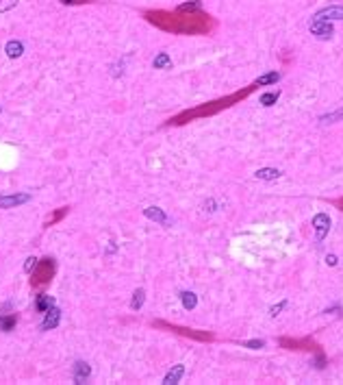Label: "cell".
Segmentation results:
<instances>
[{
	"instance_id": "cell-23",
	"label": "cell",
	"mask_w": 343,
	"mask_h": 385,
	"mask_svg": "<svg viewBox=\"0 0 343 385\" xmlns=\"http://www.w3.org/2000/svg\"><path fill=\"white\" fill-rule=\"evenodd\" d=\"M202 9V4L198 2V0H191V2H185V4H178L176 7V11H183V13H189V11H200Z\"/></svg>"
},
{
	"instance_id": "cell-24",
	"label": "cell",
	"mask_w": 343,
	"mask_h": 385,
	"mask_svg": "<svg viewBox=\"0 0 343 385\" xmlns=\"http://www.w3.org/2000/svg\"><path fill=\"white\" fill-rule=\"evenodd\" d=\"M337 120H343V107L337 109L335 113H328V115H321L319 122L321 124H330V122H337Z\"/></svg>"
},
{
	"instance_id": "cell-22",
	"label": "cell",
	"mask_w": 343,
	"mask_h": 385,
	"mask_svg": "<svg viewBox=\"0 0 343 385\" xmlns=\"http://www.w3.org/2000/svg\"><path fill=\"white\" fill-rule=\"evenodd\" d=\"M144 298H146V292L139 287V290L133 294V301H130V309H133V311L141 309V305H144Z\"/></svg>"
},
{
	"instance_id": "cell-9",
	"label": "cell",
	"mask_w": 343,
	"mask_h": 385,
	"mask_svg": "<svg viewBox=\"0 0 343 385\" xmlns=\"http://www.w3.org/2000/svg\"><path fill=\"white\" fill-rule=\"evenodd\" d=\"M59 322H61V311H59L57 307H50L46 313H44V320L39 324V329L42 331H50V329L59 327Z\"/></svg>"
},
{
	"instance_id": "cell-25",
	"label": "cell",
	"mask_w": 343,
	"mask_h": 385,
	"mask_svg": "<svg viewBox=\"0 0 343 385\" xmlns=\"http://www.w3.org/2000/svg\"><path fill=\"white\" fill-rule=\"evenodd\" d=\"M68 209H70V207H61V209H59V211H54V214H52V216H50L48 220H46V226H52V224H57L59 220H63V216L68 214Z\"/></svg>"
},
{
	"instance_id": "cell-11",
	"label": "cell",
	"mask_w": 343,
	"mask_h": 385,
	"mask_svg": "<svg viewBox=\"0 0 343 385\" xmlns=\"http://www.w3.org/2000/svg\"><path fill=\"white\" fill-rule=\"evenodd\" d=\"M315 18L321 20H343V7L339 4H330V7H324L315 13Z\"/></svg>"
},
{
	"instance_id": "cell-7",
	"label": "cell",
	"mask_w": 343,
	"mask_h": 385,
	"mask_svg": "<svg viewBox=\"0 0 343 385\" xmlns=\"http://www.w3.org/2000/svg\"><path fill=\"white\" fill-rule=\"evenodd\" d=\"M313 226H315V240L321 242L328 235V231H330V218L326 214H317L313 218Z\"/></svg>"
},
{
	"instance_id": "cell-14",
	"label": "cell",
	"mask_w": 343,
	"mask_h": 385,
	"mask_svg": "<svg viewBox=\"0 0 343 385\" xmlns=\"http://www.w3.org/2000/svg\"><path fill=\"white\" fill-rule=\"evenodd\" d=\"M183 374H185V366H183V363H178V366H174L168 374H165L163 383H165V385H174V383H178L180 379H183Z\"/></svg>"
},
{
	"instance_id": "cell-8",
	"label": "cell",
	"mask_w": 343,
	"mask_h": 385,
	"mask_svg": "<svg viewBox=\"0 0 343 385\" xmlns=\"http://www.w3.org/2000/svg\"><path fill=\"white\" fill-rule=\"evenodd\" d=\"M31 200V194H9V196H0V209H13L20 207L24 202Z\"/></svg>"
},
{
	"instance_id": "cell-12",
	"label": "cell",
	"mask_w": 343,
	"mask_h": 385,
	"mask_svg": "<svg viewBox=\"0 0 343 385\" xmlns=\"http://www.w3.org/2000/svg\"><path fill=\"white\" fill-rule=\"evenodd\" d=\"M144 216L150 218V220H154V222H159V224H163V226L170 224V218L165 216V211L159 209V207H148V209H144Z\"/></svg>"
},
{
	"instance_id": "cell-6",
	"label": "cell",
	"mask_w": 343,
	"mask_h": 385,
	"mask_svg": "<svg viewBox=\"0 0 343 385\" xmlns=\"http://www.w3.org/2000/svg\"><path fill=\"white\" fill-rule=\"evenodd\" d=\"M309 28H311V33L315 35V37H319V39H330L332 33H335V28H332L330 20H321V18H315V20H313Z\"/></svg>"
},
{
	"instance_id": "cell-4",
	"label": "cell",
	"mask_w": 343,
	"mask_h": 385,
	"mask_svg": "<svg viewBox=\"0 0 343 385\" xmlns=\"http://www.w3.org/2000/svg\"><path fill=\"white\" fill-rule=\"evenodd\" d=\"M31 275H33V278H31L33 285L44 287L46 283L52 281V276H54V259L52 257H44V259H39Z\"/></svg>"
},
{
	"instance_id": "cell-31",
	"label": "cell",
	"mask_w": 343,
	"mask_h": 385,
	"mask_svg": "<svg viewBox=\"0 0 343 385\" xmlns=\"http://www.w3.org/2000/svg\"><path fill=\"white\" fill-rule=\"evenodd\" d=\"M63 4H85V2H92V0H61Z\"/></svg>"
},
{
	"instance_id": "cell-28",
	"label": "cell",
	"mask_w": 343,
	"mask_h": 385,
	"mask_svg": "<svg viewBox=\"0 0 343 385\" xmlns=\"http://www.w3.org/2000/svg\"><path fill=\"white\" fill-rule=\"evenodd\" d=\"M18 4V0H0V13H7L9 9H13Z\"/></svg>"
},
{
	"instance_id": "cell-13",
	"label": "cell",
	"mask_w": 343,
	"mask_h": 385,
	"mask_svg": "<svg viewBox=\"0 0 343 385\" xmlns=\"http://www.w3.org/2000/svg\"><path fill=\"white\" fill-rule=\"evenodd\" d=\"M4 53H7L9 59H18L24 55V44L18 42V39H11V42L4 44Z\"/></svg>"
},
{
	"instance_id": "cell-32",
	"label": "cell",
	"mask_w": 343,
	"mask_h": 385,
	"mask_svg": "<svg viewBox=\"0 0 343 385\" xmlns=\"http://www.w3.org/2000/svg\"><path fill=\"white\" fill-rule=\"evenodd\" d=\"M326 263H328V266H337V257L335 255H328L326 257Z\"/></svg>"
},
{
	"instance_id": "cell-15",
	"label": "cell",
	"mask_w": 343,
	"mask_h": 385,
	"mask_svg": "<svg viewBox=\"0 0 343 385\" xmlns=\"http://www.w3.org/2000/svg\"><path fill=\"white\" fill-rule=\"evenodd\" d=\"M16 324H18L16 313H2L0 311V331H11Z\"/></svg>"
},
{
	"instance_id": "cell-30",
	"label": "cell",
	"mask_w": 343,
	"mask_h": 385,
	"mask_svg": "<svg viewBox=\"0 0 343 385\" xmlns=\"http://www.w3.org/2000/svg\"><path fill=\"white\" fill-rule=\"evenodd\" d=\"M285 307H287V302H285V301H282V302H278V305H274V307L270 309V316H274V318H276V316H278V313H280Z\"/></svg>"
},
{
	"instance_id": "cell-2",
	"label": "cell",
	"mask_w": 343,
	"mask_h": 385,
	"mask_svg": "<svg viewBox=\"0 0 343 385\" xmlns=\"http://www.w3.org/2000/svg\"><path fill=\"white\" fill-rule=\"evenodd\" d=\"M254 89H256V85L252 83V85H248V87L239 89V92L221 96V98L211 100V103L198 105V107H194V109H185V111H180L178 115L170 118L168 122H165V126H183V124L194 122V120H198V118H211V115H218L220 111H224V109L233 107V105H237V103H241V100H245L252 92H254Z\"/></svg>"
},
{
	"instance_id": "cell-33",
	"label": "cell",
	"mask_w": 343,
	"mask_h": 385,
	"mask_svg": "<svg viewBox=\"0 0 343 385\" xmlns=\"http://www.w3.org/2000/svg\"><path fill=\"white\" fill-rule=\"evenodd\" d=\"M332 205H335L337 209H341V211H343V198H335V200H332Z\"/></svg>"
},
{
	"instance_id": "cell-20",
	"label": "cell",
	"mask_w": 343,
	"mask_h": 385,
	"mask_svg": "<svg viewBox=\"0 0 343 385\" xmlns=\"http://www.w3.org/2000/svg\"><path fill=\"white\" fill-rule=\"evenodd\" d=\"M180 301H183L185 309H194L196 305H198V296H196L194 292H183L180 294Z\"/></svg>"
},
{
	"instance_id": "cell-10",
	"label": "cell",
	"mask_w": 343,
	"mask_h": 385,
	"mask_svg": "<svg viewBox=\"0 0 343 385\" xmlns=\"http://www.w3.org/2000/svg\"><path fill=\"white\" fill-rule=\"evenodd\" d=\"M89 377H92V368H89V363H85V361H76L72 366V379H74V383H87L89 381Z\"/></svg>"
},
{
	"instance_id": "cell-29",
	"label": "cell",
	"mask_w": 343,
	"mask_h": 385,
	"mask_svg": "<svg viewBox=\"0 0 343 385\" xmlns=\"http://www.w3.org/2000/svg\"><path fill=\"white\" fill-rule=\"evenodd\" d=\"M37 261L39 259H35V257H28L26 263H24V272H28V275H31V272L35 270V266H37Z\"/></svg>"
},
{
	"instance_id": "cell-5",
	"label": "cell",
	"mask_w": 343,
	"mask_h": 385,
	"mask_svg": "<svg viewBox=\"0 0 343 385\" xmlns=\"http://www.w3.org/2000/svg\"><path fill=\"white\" fill-rule=\"evenodd\" d=\"M280 348H287V351H304V353H317L321 351V346L315 342L313 337H280L278 339Z\"/></svg>"
},
{
	"instance_id": "cell-27",
	"label": "cell",
	"mask_w": 343,
	"mask_h": 385,
	"mask_svg": "<svg viewBox=\"0 0 343 385\" xmlns=\"http://www.w3.org/2000/svg\"><path fill=\"white\" fill-rule=\"evenodd\" d=\"M315 355H317V357H315V368L317 370L326 368V355H324V351H317Z\"/></svg>"
},
{
	"instance_id": "cell-26",
	"label": "cell",
	"mask_w": 343,
	"mask_h": 385,
	"mask_svg": "<svg viewBox=\"0 0 343 385\" xmlns=\"http://www.w3.org/2000/svg\"><path fill=\"white\" fill-rule=\"evenodd\" d=\"M244 348H252V351H256V348H263L265 342L263 339H250V342H239Z\"/></svg>"
},
{
	"instance_id": "cell-19",
	"label": "cell",
	"mask_w": 343,
	"mask_h": 385,
	"mask_svg": "<svg viewBox=\"0 0 343 385\" xmlns=\"http://www.w3.org/2000/svg\"><path fill=\"white\" fill-rule=\"evenodd\" d=\"M278 176H280V170H274V168L256 170V179H261V181H276Z\"/></svg>"
},
{
	"instance_id": "cell-1",
	"label": "cell",
	"mask_w": 343,
	"mask_h": 385,
	"mask_svg": "<svg viewBox=\"0 0 343 385\" xmlns=\"http://www.w3.org/2000/svg\"><path fill=\"white\" fill-rule=\"evenodd\" d=\"M144 18L150 24H154L161 31H168L174 35H209L215 28V18L209 16L206 11H165V9H156V11H146Z\"/></svg>"
},
{
	"instance_id": "cell-3",
	"label": "cell",
	"mask_w": 343,
	"mask_h": 385,
	"mask_svg": "<svg viewBox=\"0 0 343 385\" xmlns=\"http://www.w3.org/2000/svg\"><path fill=\"white\" fill-rule=\"evenodd\" d=\"M152 327H156V329H163V331L178 333V335L189 337V339H196V342H213V333H209V331H200V329L180 327V324L165 322V320H154V322H152Z\"/></svg>"
},
{
	"instance_id": "cell-17",
	"label": "cell",
	"mask_w": 343,
	"mask_h": 385,
	"mask_svg": "<svg viewBox=\"0 0 343 385\" xmlns=\"http://www.w3.org/2000/svg\"><path fill=\"white\" fill-rule=\"evenodd\" d=\"M35 307H37V311L46 313L50 307H54V298L48 296V294H39V296H37V302H35Z\"/></svg>"
},
{
	"instance_id": "cell-18",
	"label": "cell",
	"mask_w": 343,
	"mask_h": 385,
	"mask_svg": "<svg viewBox=\"0 0 343 385\" xmlns=\"http://www.w3.org/2000/svg\"><path fill=\"white\" fill-rule=\"evenodd\" d=\"M152 65H154V70H165V68H172V57H170L168 53H159V55L154 57Z\"/></svg>"
},
{
	"instance_id": "cell-21",
	"label": "cell",
	"mask_w": 343,
	"mask_h": 385,
	"mask_svg": "<svg viewBox=\"0 0 343 385\" xmlns=\"http://www.w3.org/2000/svg\"><path fill=\"white\" fill-rule=\"evenodd\" d=\"M278 98H280V92H267V94L261 96L259 103L263 105V107H271V105H276V100H278Z\"/></svg>"
},
{
	"instance_id": "cell-16",
	"label": "cell",
	"mask_w": 343,
	"mask_h": 385,
	"mask_svg": "<svg viewBox=\"0 0 343 385\" xmlns=\"http://www.w3.org/2000/svg\"><path fill=\"white\" fill-rule=\"evenodd\" d=\"M280 81V72H267L263 77H259L254 81L256 87H263V85H276Z\"/></svg>"
}]
</instances>
